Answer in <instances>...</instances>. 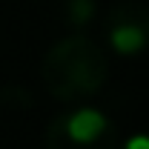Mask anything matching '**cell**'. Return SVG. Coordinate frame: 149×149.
<instances>
[{"label":"cell","instance_id":"cell-1","mask_svg":"<svg viewBox=\"0 0 149 149\" xmlns=\"http://www.w3.org/2000/svg\"><path fill=\"white\" fill-rule=\"evenodd\" d=\"M46 92L57 100H80L95 95L109 77L106 52L86 35H69L57 40L40 63Z\"/></svg>","mask_w":149,"mask_h":149},{"label":"cell","instance_id":"cell-2","mask_svg":"<svg viewBox=\"0 0 149 149\" xmlns=\"http://www.w3.org/2000/svg\"><path fill=\"white\" fill-rule=\"evenodd\" d=\"M46 149H118V129L100 109L80 106L46 126Z\"/></svg>","mask_w":149,"mask_h":149},{"label":"cell","instance_id":"cell-3","mask_svg":"<svg viewBox=\"0 0 149 149\" xmlns=\"http://www.w3.org/2000/svg\"><path fill=\"white\" fill-rule=\"evenodd\" d=\"M106 40L118 55H141L149 46V6L138 0H123L112 6L106 20Z\"/></svg>","mask_w":149,"mask_h":149},{"label":"cell","instance_id":"cell-4","mask_svg":"<svg viewBox=\"0 0 149 149\" xmlns=\"http://www.w3.org/2000/svg\"><path fill=\"white\" fill-rule=\"evenodd\" d=\"M92 15H95L92 0H69V23L83 26V23H89Z\"/></svg>","mask_w":149,"mask_h":149},{"label":"cell","instance_id":"cell-5","mask_svg":"<svg viewBox=\"0 0 149 149\" xmlns=\"http://www.w3.org/2000/svg\"><path fill=\"white\" fill-rule=\"evenodd\" d=\"M120 149H149V135H132Z\"/></svg>","mask_w":149,"mask_h":149}]
</instances>
